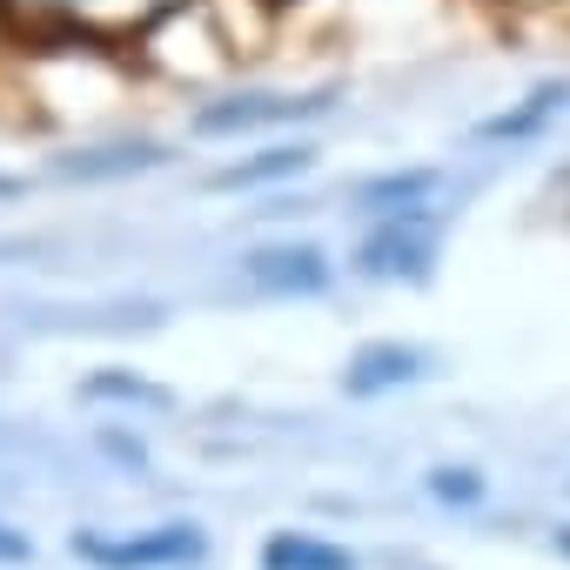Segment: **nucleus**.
I'll return each instance as SVG.
<instances>
[{
    "label": "nucleus",
    "instance_id": "1",
    "mask_svg": "<svg viewBox=\"0 0 570 570\" xmlns=\"http://www.w3.org/2000/svg\"><path fill=\"white\" fill-rule=\"evenodd\" d=\"M208 537L195 523H155V530H135V537H115V530H75V557L95 563V570H188L202 563Z\"/></svg>",
    "mask_w": 570,
    "mask_h": 570
},
{
    "label": "nucleus",
    "instance_id": "2",
    "mask_svg": "<svg viewBox=\"0 0 570 570\" xmlns=\"http://www.w3.org/2000/svg\"><path fill=\"white\" fill-rule=\"evenodd\" d=\"M436 262V215L430 208H403V215H383L370 228V242L356 248V268L370 282H423Z\"/></svg>",
    "mask_w": 570,
    "mask_h": 570
},
{
    "label": "nucleus",
    "instance_id": "3",
    "mask_svg": "<svg viewBox=\"0 0 570 570\" xmlns=\"http://www.w3.org/2000/svg\"><path fill=\"white\" fill-rule=\"evenodd\" d=\"M242 275H248V289H262V296H316V289H330V262H323V248H309V242L255 248V255L242 262Z\"/></svg>",
    "mask_w": 570,
    "mask_h": 570
},
{
    "label": "nucleus",
    "instance_id": "4",
    "mask_svg": "<svg viewBox=\"0 0 570 570\" xmlns=\"http://www.w3.org/2000/svg\"><path fill=\"white\" fill-rule=\"evenodd\" d=\"M262 570H356V557L343 543L309 537V530H275L262 543Z\"/></svg>",
    "mask_w": 570,
    "mask_h": 570
},
{
    "label": "nucleus",
    "instance_id": "5",
    "mask_svg": "<svg viewBox=\"0 0 570 570\" xmlns=\"http://www.w3.org/2000/svg\"><path fill=\"white\" fill-rule=\"evenodd\" d=\"M330 101H275V95H262V101H228V108H202V135H235V128H268V121H303V115H323Z\"/></svg>",
    "mask_w": 570,
    "mask_h": 570
},
{
    "label": "nucleus",
    "instance_id": "6",
    "mask_svg": "<svg viewBox=\"0 0 570 570\" xmlns=\"http://www.w3.org/2000/svg\"><path fill=\"white\" fill-rule=\"evenodd\" d=\"M423 376V350H403V343H376L350 363V390L356 396H376V390H396V383H416Z\"/></svg>",
    "mask_w": 570,
    "mask_h": 570
},
{
    "label": "nucleus",
    "instance_id": "7",
    "mask_svg": "<svg viewBox=\"0 0 570 570\" xmlns=\"http://www.w3.org/2000/svg\"><path fill=\"white\" fill-rule=\"evenodd\" d=\"M309 168V148H262L255 161H235L215 175V188H262V181H289Z\"/></svg>",
    "mask_w": 570,
    "mask_h": 570
},
{
    "label": "nucleus",
    "instance_id": "8",
    "mask_svg": "<svg viewBox=\"0 0 570 570\" xmlns=\"http://www.w3.org/2000/svg\"><path fill=\"white\" fill-rule=\"evenodd\" d=\"M430 188H436V175H430V168L383 175V181H370V188H363V208H370V215H403V208H416Z\"/></svg>",
    "mask_w": 570,
    "mask_h": 570
},
{
    "label": "nucleus",
    "instance_id": "9",
    "mask_svg": "<svg viewBox=\"0 0 570 570\" xmlns=\"http://www.w3.org/2000/svg\"><path fill=\"white\" fill-rule=\"evenodd\" d=\"M557 101H563V88H537L523 115H497V121H483V135H490V141H503V135L517 141V135H530V128H537V121H543V115H550Z\"/></svg>",
    "mask_w": 570,
    "mask_h": 570
},
{
    "label": "nucleus",
    "instance_id": "10",
    "mask_svg": "<svg viewBox=\"0 0 570 570\" xmlns=\"http://www.w3.org/2000/svg\"><path fill=\"white\" fill-rule=\"evenodd\" d=\"M430 490H436V497H456V503H476V497H483V483H476L470 470H436Z\"/></svg>",
    "mask_w": 570,
    "mask_h": 570
},
{
    "label": "nucleus",
    "instance_id": "11",
    "mask_svg": "<svg viewBox=\"0 0 570 570\" xmlns=\"http://www.w3.org/2000/svg\"><path fill=\"white\" fill-rule=\"evenodd\" d=\"M28 557H35L28 530H8V523H0V563H28Z\"/></svg>",
    "mask_w": 570,
    "mask_h": 570
},
{
    "label": "nucleus",
    "instance_id": "12",
    "mask_svg": "<svg viewBox=\"0 0 570 570\" xmlns=\"http://www.w3.org/2000/svg\"><path fill=\"white\" fill-rule=\"evenodd\" d=\"M35 8H101V0H35Z\"/></svg>",
    "mask_w": 570,
    "mask_h": 570
},
{
    "label": "nucleus",
    "instance_id": "13",
    "mask_svg": "<svg viewBox=\"0 0 570 570\" xmlns=\"http://www.w3.org/2000/svg\"><path fill=\"white\" fill-rule=\"evenodd\" d=\"M523 8H570V0H523Z\"/></svg>",
    "mask_w": 570,
    "mask_h": 570
},
{
    "label": "nucleus",
    "instance_id": "14",
    "mask_svg": "<svg viewBox=\"0 0 570 570\" xmlns=\"http://www.w3.org/2000/svg\"><path fill=\"white\" fill-rule=\"evenodd\" d=\"M557 550H563V557H570V530H557Z\"/></svg>",
    "mask_w": 570,
    "mask_h": 570
},
{
    "label": "nucleus",
    "instance_id": "15",
    "mask_svg": "<svg viewBox=\"0 0 570 570\" xmlns=\"http://www.w3.org/2000/svg\"><path fill=\"white\" fill-rule=\"evenodd\" d=\"M8 195H14V181H8V175H0V202H8Z\"/></svg>",
    "mask_w": 570,
    "mask_h": 570
}]
</instances>
